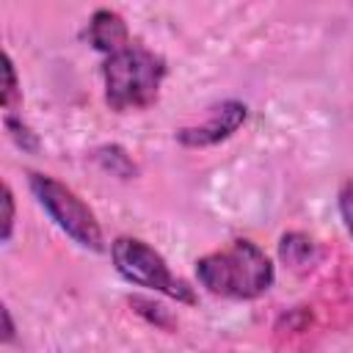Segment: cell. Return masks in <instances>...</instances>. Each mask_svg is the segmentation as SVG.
Returning <instances> with one entry per match:
<instances>
[{
    "label": "cell",
    "mask_w": 353,
    "mask_h": 353,
    "mask_svg": "<svg viewBox=\"0 0 353 353\" xmlns=\"http://www.w3.org/2000/svg\"><path fill=\"white\" fill-rule=\"evenodd\" d=\"M97 157H99V163H102L108 171H113V174H119V176H124V179L135 174V165H132V160L127 157V152H124L121 146H105V149L97 152Z\"/></svg>",
    "instance_id": "cell-9"
},
{
    "label": "cell",
    "mask_w": 353,
    "mask_h": 353,
    "mask_svg": "<svg viewBox=\"0 0 353 353\" xmlns=\"http://www.w3.org/2000/svg\"><path fill=\"white\" fill-rule=\"evenodd\" d=\"M6 127L11 130V138H14L22 149H36V146H39V143H36V135H33V132H30V130H28V127L14 116V113H8V116H6Z\"/></svg>",
    "instance_id": "cell-12"
},
{
    "label": "cell",
    "mask_w": 353,
    "mask_h": 353,
    "mask_svg": "<svg viewBox=\"0 0 353 353\" xmlns=\"http://www.w3.org/2000/svg\"><path fill=\"white\" fill-rule=\"evenodd\" d=\"M248 119V105L240 99H223L215 108H210L207 119L190 127L176 130V141L188 149H207L226 138H232Z\"/></svg>",
    "instance_id": "cell-5"
},
{
    "label": "cell",
    "mask_w": 353,
    "mask_h": 353,
    "mask_svg": "<svg viewBox=\"0 0 353 353\" xmlns=\"http://www.w3.org/2000/svg\"><path fill=\"white\" fill-rule=\"evenodd\" d=\"M199 284L218 298L254 301L273 287L276 270L270 256L251 240H232L226 248L196 259Z\"/></svg>",
    "instance_id": "cell-1"
},
{
    "label": "cell",
    "mask_w": 353,
    "mask_h": 353,
    "mask_svg": "<svg viewBox=\"0 0 353 353\" xmlns=\"http://www.w3.org/2000/svg\"><path fill=\"white\" fill-rule=\"evenodd\" d=\"M85 39L94 50L113 55L124 47H130V30H127V22L121 19V14L110 11V8H97L88 19V28H85Z\"/></svg>",
    "instance_id": "cell-6"
},
{
    "label": "cell",
    "mask_w": 353,
    "mask_h": 353,
    "mask_svg": "<svg viewBox=\"0 0 353 353\" xmlns=\"http://www.w3.org/2000/svg\"><path fill=\"white\" fill-rule=\"evenodd\" d=\"M279 254H281V259L287 265L301 268V265H306L314 256V240L301 234V232H287L281 237V243H279Z\"/></svg>",
    "instance_id": "cell-7"
},
{
    "label": "cell",
    "mask_w": 353,
    "mask_h": 353,
    "mask_svg": "<svg viewBox=\"0 0 353 353\" xmlns=\"http://www.w3.org/2000/svg\"><path fill=\"white\" fill-rule=\"evenodd\" d=\"M336 199H339V215H342V221H345V229H347V234L353 237V176H347V179L339 185Z\"/></svg>",
    "instance_id": "cell-11"
},
{
    "label": "cell",
    "mask_w": 353,
    "mask_h": 353,
    "mask_svg": "<svg viewBox=\"0 0 353 353\" xmlns=\"http://www.w3.org/2000/svg\"><path fill=\"white\" fill-rule=\"evenodd\" d=\"M110 259H113L116 273L124 281L152 290V292H160V295H168L179 303H196L193 287L188 281H182L179 276H174L165 256L157 248H152L146 240L130 237V234L116 237L110 243Z\"/></svg>",
    "instance_id": "cell-4"
},
{
    "label": "cell",
    "mask_w": 353,
    "mask_h": 353,
    "mask_svg": "<svg viewBox=\"0 0 353 353\" xmlns=\"http://www.w3.org/2000/svg\"><path fill=\"white\" fill-rule=\"evenodd\" d=\"M0 102H3V108L8 113L22 105V88L17 83V69H14V61H11L8 52L3 55V91H0Z\"/></svg>",
    "instance_id": "cell-8"
},
{
    "label": "cell",
    "mask_w": 353,
    "mask_h": 353,
    "mask_svg": "<svg viewBox=\"0 0 353 353\" xmlns=\"http://www.w3.org/2000/svg\"><path fill=\"white\" fill-rule=\"evenodd\" d=\"M28 188L39 207L50 215V221L80 248L85 251H105V234L102 226L94 215V210L61 179L41 174V171H28Z\"/></svg>",
    "instance_id": "cell-3"
},
{
    "label": "cell",
    "mask_w": 353,
    "mask_h": 353,
    "mask_svg": "<svg viewBox=\"0 0 353 353\" xmlns=\"http://www.w3.org/2000/svg\"><path fill=\"white\" fill-rule=\"evenodd\" d=\"M165 61L163 55L130 44L102 63V80H105V102L116 113L127 110H143L157 102L160 85L165 80Z\"/></svg>",
    "instance_id": "cell-2"
},
{
    "label": "cell",
    "mask_w": 353,
    "mask_h": 353,
    "mask_svg": "<svg viewBox=\"0 0 353 353\" xmlns=\"http://www.w3.org/2000/svg\"><path fill=\"white\" fill-rule=\"evenodd\" d=\"M130 303H132V306H135V312H138V314H143L149 323H154V325H160V328H165V331H171V328H174L171 314H168L160 303H152V301H146V298H130Z\"/></svg>",
    "instance_id": "cell-10"
},
{
    "label": "cell",
    "mask_w": 353,
    "mask_h": 353,
    "mask_svg": "<svg viewBox=\"0 0 353 353\" xmlns=\"http://www.w3.org/2000/svg\"><path fill=\"white\" fill-rule=\"evenodd\" d=\"M11 232H14V193L11 185L3 182V243L11 240Z\"/></svg>",
    "instance_id": "cell-13"
},
{
    "label": "cell",
    "mask_w": 353,
    "mask_h": 353,
    "mask_svg": "<svg viewBox=\"0 0 353 353\" xmlns=\"http://www.w3.org/2000/svg\"><path fill=\"white\" fill-rule=\"evenodd\" d=\"M3 342H6V345L14 342V323H11V312H8V306H3Z\"/></svg>",
    "instance_id": "cell-14"
}]
</instances>
